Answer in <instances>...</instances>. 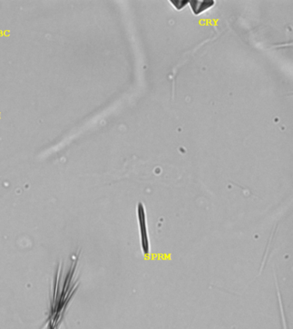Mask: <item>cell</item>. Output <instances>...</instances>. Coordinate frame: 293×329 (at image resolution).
Wrapping results in <instances>:
<instances>
[{"label": "cell", "instance_id": "1", "mask_svg": "<svg viewBox=\"0 0 293 329\" xmlns=\"http://www.w3.org/2000/svg\"><path fill=\"white\" fill-rule=\"evenodd\" d=\"M138 221H139V235H140V245L144 254H149L150 252V239L147 226L146 209L142 202H139L137 208Z\"/></svg>", "mask_w": 293, "mask_h": 329}, {"label": "cell", "instance_id": "2", "mask_svg": "<svg viewBox=\"0 0 293 329\" xmlns=\"http://www.w3.org/2000/svg\"><path fill=\"white\" fill-rule=\"evenodd\" d=\"M188 4L190 5L192 12L195 15H199L202 14L203 12H207L211 8L213 7L215 4V1L213 0H192L188 2Z\"/></svg>", "mask_w": 293, "mask_h": 329}, {"label": "cell", "instance_id": "3", "mask_svg": "<svg viewBox=\"0 0 293 329\" xmlns=\"http://www.w3.org/2000/svg\"><path fill=\"white\" fill-rule=\"evenodd\" d=\"M189 1H185V0H175V1H169V3L173 5L174 8L177 10V11H180L182 9H184L188 4Z\"/></svg>", "mask_w": 293, "mask_h": 329}]
</instances>
